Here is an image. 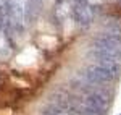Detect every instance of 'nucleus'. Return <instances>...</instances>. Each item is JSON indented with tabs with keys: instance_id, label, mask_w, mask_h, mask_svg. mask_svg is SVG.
I'll list each match as a JSON object with an SVG mask.
<instances>
[{
	"instance_id": "obj_3",
	"label": "nucleus",
	"mask_w": 121,
	"mask_h": 115,
	"mask_svg": "<svg viewBox=\"0 0 121 115\" xmlns=\"http://www.w3.org/2000/svg\"><path fill=\"white\" fill-rule=\"evenodd\" d=\"M40 114L42 115H61L63 112L60 110V107L56 106V104H53V102H48L42 110H40Z\"/></svg>"
},
{
	"instance_id": "obj_2",
	"label": "nucleus",
	"mask_w": 121,
	"mask_h": 115,
	"mask_svg": "<svg viewBox=\"0 0 121 115\" xmlns=\"http://www.w3.org/2000/svg\"><path fill=\"white\" fill-rule=\"evenodd\" d=\"M84 106L91 107L94 110H99V112H103L107 114L108 112V107H110V101L105 96H102L99 91H94V92H89L86 99H84Z\"/></svg>"
},
{
	"instance_id": "obj_1",
	"label": "nucleus",
	"mask_w": 121,
	"mask_h": 115,
	"mask_svg": "<svg viewBox=\"0 0 121 115\" xmlns=\"http://www.w3.org/2000/svg\"><path fill=\"white\" fill-rule=\"evenodd\" d=\"M121 75L120 63L115 65H100V63H92L82 71V79L91 84V86H103L110 84Z\"/></svg>"
}]
</instances>
